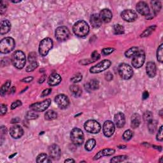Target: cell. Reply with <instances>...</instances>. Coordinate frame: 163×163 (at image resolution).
<instances>
[{
	"mask_svg": "<svg viewBox=\"0 0 163 163\" xmlns=\"http://www.w3.org/2000/svg\"><path fill=\"white\" fill-rule=\"evenodd\" d=\"M90 22L92 26L94 28H98L101 26L102 21L100 19L99 15L98 14H93L92 15L90 19Z\"/></svg>",
	"mask_w": 163,
	"mask_h": 163,
	"instance_id": "603a6c76",
	"label": "cell"
},
{
	"mask_svg": "<svg viewBox=\"0 0 163 163\" xmlns=\"http://www.w3.org/2000/svg\"><path fill=\"white\" fill-rule=\"evenodd\" d=\"M118 72L121 78L125 80L130 79L133 75V68L126 63H122L118 66Z\"/></svg>",
	"mask_w": 163,
	"mask_h": 163,
	"instance_id": "5b68a950",
	"label": "cell"
},
{
	"mask_svg": "<svg viewBox=\"0 0 163 163\" xmlns=\"http://www.w3.org/2000/svg\"><path fill=\"white\" fill-rule=\"evenodd\" d=\"M38 66V64L36 62H32V63H29V64L26 68V72H31L34 71Z\"/></svg>",
	"mask_w": 163,
	"mask_h": 163,
	"instance_id": "b9f144b4",
	"label": "cell"
},
{
	"mask_svg": "<svg viewBox=\"0 0 163 163\" xmlns=\"http://www.w3.org/2000/svg\"><path fill=\"white\" fill-rule=\"evenodd\" d=\"M146 72L148 76L150 77V78H154V77L156 76L157 68H156V65L154 62L150 61L147 64Z\"/></svg>",
	"mask_w": 163,
	"mask_h": 163,
	"instance_id": "7402d4cb",
	"label": "cell"
},
{
	"mask_svg": "<svg viewBox=\"0 0 163 163\" xmlns=\"http://www.w3.org/2000/svg\"><path fill=\"white\" fill-rule=\"evenodd\" d=\"M28 60L29 63H32V62H36L37 60V54L35 52H31L29 54Z\"/></svg>",
	"mask_w": 163,
	"mask_h": 163,
	"instance_id": "7dc6e473",
	"label": "cell"
},
{
	"mask_svg": "<svg viewBox=\"0 0 163 163\" xmlns=\"http://www.w3.org/2000/svg\"><path fill=\"white\" fill-rule=\"evenodd\" d=\"M49 152L50 158L54 160H58L61 156V150L57 145L53 144L49 147Z\"/></svg>",
	"mask_w": 163,
	"mask_h": 163,
	"instance_id": "5bb4252c",
	"label": "cell"
},
{
	"mask_svg": "<svg viewBox=\"0 0 163 163\" xmlns=\"http://www.w3.org/2000/svg\"><path fill=\"white\" fill-rule=\"evenodd\" d=\"M16 154H17V153H16V154H13V155H11V156H10V157H9V158L10 159V158H13V157H14V156H16Z\"/></svg>",
	"mask_w": 163,
	"mask_h": 163,
	"instance_id": "e7e4bbea",
	"label": "cell"
},
{
	"mask_svg": "<svg viewBox=\"0 0 163 163\" xmlns=\"http://www.w3.org/2000/svg\"><path fill=\"white\" fill-rule=\"evenodd\" d=\"M138 48L136 47H133L129 49L128 50H127L125 52V55L126 57H133L134 56L137 54V52H138Z\"/></svg>",
	"mask_w": 163,
	"mask_h": 163,
	"instance_id": "4316f807",
	"label": "cell"
},
{
	"mask_svg": "<svg viewBox=\"0 0 163 163\" xmlns=\"http://www.w3.org/2000/svg\"><path fill=\"white\" fill-rule=\"evenodd\" d=\"M151 5L154 14H158L161 9V3L159 1H151Z\"/></svg>",
	"mask_w": 163,
	"mask_h": 163,
	"instance_id": "83f0119b",
	"label": "cell"
},
{
	"mask_svg": "<svg viewBox=\"0 0 163 163\" xmlns=\"http://www.w3.org/2000/svg\"><path fill=\"white\" fill-rule=\"evenodd\" d=\"M11 29V23L8 20H2L1 22V34H5L8 33Z\"/></svg>",
	"mask_w": 163,
	"mask_h": 163,
	"instance_id": "cb8c5ba5",
	"label": "cell"
},
{
	"mask_svg": "<svg viewBox=\"0 0 163 163\" xmlns=\"http://www.w3.org/2000/svg\"><path fill=\"white\" fill-rule=\"evenodd\" d=\"M121 17L127 22H134L138 18V15L134 10H125L121 13Z\"/></svg>",
	"mask_w": 163,
	"mask_h": 163,
	"instance_id": "4fadbf2b",
	"label": "cell"
},
{
	"mask_svg": "<svg viewBox=\"0 0 163 163\" xmlns=\"http://www.w3.org/2000/svg\"><path fill=\"white\" fill-rule=\"evenodd\" d=\"M57 117V114L53 110H49L45 114V118L47 120H53Z\"/></svg>",
	"mask_w": 163,
	"mask_h": 163,
	"instance_id": "4dcf8cb0",
	"label": "cell"
},
{
	"mask_svg": "<svg viewBox=\"0 0 163 163\" xmlns=\"http://www.w3.org/2000/svg\"><path fill=\"white\" fill-rule=\"evenodd\" d=\"M62 78L61 76L57 73H54L50 75L48 79V84L50 86H55L61 83Z\"/></svg>",
	"mask_w": 163,
	"mask_h": 163,
	"instance_id": "ffe728a7",
	"label": "cell"
},
{
	"mask_svg": "<svg viewBox=\"0 0 163 163\" xmlns=\"http://www.w3.org/2000/svg\"><path fill=\"white\" fill-rule=\"evenodd\" d=\"M149 93H148L147 91H145L143 93V94H142V99H146L148 98V97H149Z\"/></svg>",
	"mask_w": 163,
	"mask_h": 163,
	"instance_id": "11a10c76",
	"label": "cell"
},
{
	"mask_svg": "<svg viewBox=\"0 0 163 163\" xmlns=\"http://www.w3.org/2000/svg\"><path fill=\"white\" fill-rule=\"evenodd\" d=\"M82 80V75L80 73H76L74 75L73 77L71 78V81L73 83H77L80 82Z\"/></svg>",
	"mask_w": 163,
	"mask_h": 163,
	"instance_id": "7bdbcfd3",
	"label": "cell"
},
{
	"mask_svg": "<svg viewBox=\"0 0 163 163\" xmlns=\"http://www.w3.org/2000/svg\"><path fill=\"white\" fill-rule=\"evenodd\" d=\"M73 31L77 37H84L87 36L89 32V26L84 20H79L74 24Z\"/></svg>",
	"mask_w": 163,
	"mask_h": 163,
	"instance_id": "6da1fadb",
	"label": "cell"
},
{
	"mask_svg": "<svg viewBox=\"0 0 163 163\" xmlns=\"http://www.w3.org/2000/svg\"><path fill=\"white\" fill-rule=\"evenodd\" d=\"M53 47V41L50 38H44L41 41L39 45L40 54L42 56H46Z\"/></svg>",
	"mask_w": 163,
	"mask_h": 163,
	"instance_id": "8992f818",
	"label": "cell"
},
{
	"mask_svg": "<svg viewBox=\"0 0 163 163\" xmlns=\"http://www.w3.org/2000/svg\"><path fill=\"white\" fill-rule=\"evenodd\" d=\"M157 127H158V122L155 120L152 119L148 122V129L150 133H154L155 132Z\"/></svg>",
	"mask_w": 163,
	"mask_h": 163,
	"instance_id": "1f68e13d",
	"label": "cell"
},
{
	"mask_svg": "<svg viewBox=\"0 0 163 163\" xmlns=\"http://www.w3.org/2000/svg\"><path fill=\"white\" fill-rule=\"evenodd\" d=\"M114 34H122L124 32V28L120 24H116L113 28Z\"/></svg>",
	"mask_w": 163,
	"mask_h": 163,
	"instance_id": "d590c367",
	"label": "cell"
},
{
	"mask_svg": "<svg viewBox=\"0 0 163 163\" xmlns=\"http://www.w3.org/2000/svg\"><path fill=\"white\" fill-rule=\"evenodd\" d=\"M21 105H22L21 101H19V100H17V101H16L13 102L12 104H11V109L14 110L15 108H16L17 107H18V106H20Z\"/></svg>",
	"mask_w": 163,
	"mask_h": 163,
	"instance_id": "681fc988",
	"label": "cell"
},
{
	"mask_svg": "<svg viewBox=\"0 0 163 163\" xmlns=\"http://www.w3.org/2000/svg\"><path fill=\"white\" fill-rule=\"evenodd\" d=\"M136 10L142 16H149L150 15V9L148 5L144 1H140L136 5Z\"/></svg>",
	"mask_w": 163,
	"mask_h": 163,
	"instance_id": "2e32d148",
	"label": "cell"
},
{
	"mask_svg": "<svg viewBox=\"0 0 163 163\" xmlns=\"http://www.w3.org/2000/svg\"><path fill=\"white\" fill-rule=\"evenodd\" d=\"M10 85H11V81L8 80L2 85V87L1 88V91H0L1 96H3L4 94L8 91V90L9 89Z\"/></svg>",
	"mask_w": 163,
	"mask_h": 163,
	"instance_id": "8d00e7d4",
	"label": "cell"
},
{
	"mask_svg": "<svg viewBox=\"0 0 163 163\" xmlns=\"http://www.w3.org/2000/svg\"><path fill=\"white\" fill-rule=\"evenodd\" d=\"M7 112V105H5L4 104L1 105V115H5Z\"/></svg>",
	"mask_w": 163,
	"mask_h": 163,
	"instance_id": "816d5d0a",
	"label": "cell"
},
{
	"mask_svg": "<svg viewBox=\"0 0 163 163\" xmlns=\"http://www.w3.org/2000/svg\"><path fill=\"white\" fill-rule=\"evenodd\" d=\"M55 37L59 41H63L68 40L70 37V32L66 26H60L55 30Z\"/></svg>",
	"mask_w": 163,
	"mask_h": 163,
	"instance_id": "9c48e42d",
	"label": "cell"
},
{
	"mask_svg": "<svg viewBox=\"0 0 163 163\" xmlns=\"http://www.w3.org/2000/svg\"><path fill=\"white\" fill-rule=\"evenodd\" d=\"M162 132H163V130H162V126L160 127L159 129L158 130V134H157V140H158L159 141H161L163 140V135H162Z\"/></svg>",
	"mask_w": 163,
	"mask_h": 163,
	"instance_id": "c3c4849f",
	"label": "cell"
},
{
	"mask_svg": "<svg viewBox=\"0 0 163 163\" xmlns=\"http://www.w3.org/2000/svg\"><path fill=\"white\" fill-rule=\"evenodd\" d=\"M55 102L61 109L66 108L70 105V100L64 94H59L55 98Z\"/></svg>",
	"mask_w": 163,
	"mask_h": 163,
	"instance_id": "7c38bea8",
	"label": "cell"
},
{
	"mask_svg": "<svg viewBox=\"0 0 163 163\" xmlns=\"http://www.w3.org/2000/svg\"><path fill=\"white\" fill-rule=\"evenodd\" d=\"M126 147V146H125V145H121V146H118V148H119V149H125Z\"/></svg>",
	"mask_w": 163,
	"mask_h": 163,
	"instance_id": "6125c7cd",
	"label": "cell"
},
{
	"mask_svg": "<svg viewBox=\"0 0 163 163\" xmlns=\"http://www.w3.org/2000/svg\"><path fill=\"white\" fill-rule=\"evenodd\" d=\"M111 61L108 59H105L101 62H100L98 64H97L95 66L91 67L90 68V72L91 73H99L103 72L110 66Z\"/></svg>",
	"mask_w": 163,
	"mask_h": 163,
	"instance_id": "ba28073f",
	"label": "cell"
},
{
	"mask_svg": "<svg viewBox=\"0 0 163 163\" xmlns=\"http://www.w3.org/2000/svg\"><path fill=\"white\" fill-rule=\"evenodd\" d=\"M37 162L38 163L41 162H51V160L49 159L48 156L45 153H41L38 156L37 158Z\"/></svg>",
	"mask_w": 163,
	"mask_h": 163,
	"instance_id": "f1b7e54d",
	"label": "cell"
},
{
	"mask_svg": "<svg viewBox=\"0 0 163 163\" xmlns=\"http://www.w3.org/2000/svg\"><path fill=\"white\" fill-rule=\"evenodd\" d=\"M71 140H72L73 143L76 146L82 145L84 141V136L82 131L79 128H74L72 130L70 134Z\"/></svg>",
	"mask_w": 163,
	"mask_h": 163,
	"instance_id": "277c9868",
	"label": "cell"
},
{
	"mask_svg": "<svg viewBox=\"0 0 163 163\" xmlns=\"http://www.w3.org/2000/svg\"><path fill=\"white\" fill-rule=\"evenodd\" d=\"M112 16H113V15H112V11L109 9L105 8V9H103L100 11V19L102 22L105 23H107L110 21L112 19Z\"/></svg>",
	"mask_w": 163,
	"mask_h": 163,
	"instance_id": "d6986e66",
	"label": "cell"
},
{
	"mask_svg": "<svg viewBox=\"0 0 163 163\" xmlns=\"http://www.w3.org/2000/svg\"><path fill=\"white\" fill-rule=\"evenodd\" d=\"M105 79L107 81H111L113 79V75L110 72H107L105 74Z\"/></svg>",
	"mask_w": 163,
	"mask_h": 163,
	"instance_id": "f5cc1de1",
	"label": "cell"
},
{
	"mask_svg": "<svg viewBox=\"0 0 163 163\" xmlns=\"http://www.w3.org/2000/svg\"><path fill=\"white\" fill-rule=\"evenodd\" d=\"M115 51V49L113 48H105L102 50L101 53L103 55H108L112 54Z\"/></svg>",
	"mask_w": 163,
	"mask_h": 163,
	"instance_id": "f6af8a7d",
	"label": "cell"
},
{
	"mask_svg": "<svg viewBox=\"0 0 163 163\" xmlns=\"http://www.w3.org/2000/svg\"><path fill=\"white\" fill-rule=\"evenodd\" d=\"M32 80H33V77L28 76V77H26V78H23L21 81L23 82H31Z\"/></svg>",
	"mask_w": 163,
	"mask_h": 163,
	"instance_id": "db71d44e",
	"label": "cell"
},
{
	"mask_svg": "<svg viewBox=\"0 0 163 163\" xmlns=\"http://www.w3.org/2000/svg\"><path fill=\"white\" fill-rule=\"evenodd\" d=\"M51 104V100L50 99H47L41 102H38L33 103L30 105L31 110L36 112H41L45 111L46 109L49 108V106Z\"/></svg>",
	"mask_w": 163,
	"mask_h": 163,
	"instance_id": "30bf717a",
	"label": "cell"
},
{
	"mask_svg": "<svg viewBox=\"0 0 163 163\" xmlns=\"http://www.w3.org/2000/svg\"><path fill=\"white\" fill-rule=\"evenodd\" d=\"M38 117V114L36 112H34L33 110L28 112L26 114V118L29 120L36 119V118H37Z\"/></svg>",
	"mask_w": 163,
	"mask_h": 163,
	"instance_id": "836d02e7",
	"label": "cell"
},
{
	"mask_svg": "<svg viewBox=\"0 0 163 163\" xmlns=\"http://www.w3.org/2000/svg\"><path fill=\"white\" fill-rule=\"evenodd\" d=\"M84 128L85 131L88 133L96 134L101 130V125L96 120H89L84 124Z\"/></svg>",
	"mask_w": 163,
	"mask_h": 163,
	"instance_id": "52a82bcc",
	"label": "cell"
},
{
	"mask_svg": "<svg viewBox=\"0 0 163 163\" xmlns=\"http://www.w3.org/2000/svg\"><path fill=\"white\" fill-rule=\"evenodd\" d=\"M1 131L2 133H3V134H6V133H7V129H6V127L2 126L1 127Z\"/></svg>",
	"mask_w": 163,
	"mask_h": 163,
	"instance_id": "680465c9",
	"label": "cell"
},
{
	"mask_svg": "<svg viewBox=\"0 0 163 163\" xmlns=\"http://www.w3.org/2000/svg\"><path fill=\"white\" fill-rule=\"evenodd\" d=\"M87 89L89 90H96L99 87V82L96 79H93L87 84Z\"/></svg>",
	"mask_w": 163,
	"mask_h": 163,
	"instance_id": "f546056e",
	"label": "cell"
},
{
	"mask_svg": "<svg viewBox=\"0 0 163 163\" xmlns=\"http://www.w3.org/2000/svg\"><path fill=\"white\" fill-rule=\"evenodd\" d=\"M156 29V26H152L148 28L147 29H145V30L142 32V34L140 35L141 37H149V35L152 33V32L155 30Z\"/></svg>",
	"mask_w": 163,
	"mask_h": 163,
	"instance_id": "e575fe53",
	"label": "cell"
},
{
	"mask_svg": "<svg viewBox=\"0 0 163 163\" xmlns=\"http://www.w3.org/2000/svg\"><path fill=\"white\" fill-rule=\"evenodd\" d=\"M52 92V89H45L41 93V97H45L49 95V94L51 93Z\"/></svg>",
	"mask_w": 163,
	"mask_h": 163,
	"instance_id": "f907efd6",
	"label": "cell"
},
{
	"mask_svg": "<svg viewBox=\"0 0 163 163\" xmlns=\"http://www.w3.org/2000/svg\"><path fill=\"white\" fill-rule=\"evenodd\" d=\"M141 123V118L140 115L138 114H135L131 117V126L133 128L136 129L140 126Z\"/></svg>",
	"mask_w": 163,
	"mask_h": 163,
	"instance_id": "d4e9b609",
	"label": "cell"
},
{
	"mask_svg": "<svg viewBox=\"0 0 163 163\" xmlns=\"http://www.w3.org/2000/svg\"><path fill=\"white\" fill-rule=\"evenodd\" d=\"M133 136V132L131 130H126V131L123 134V139L125 141H127L131 139Z\"/></svg>",
	"mask_w": 163,
	"mask_h": 163,
	"instance_id": "60d3db41",
	"label": "cell"
},
{
	"mask_svg": "<svg viewBox=\"0 0 163 163\" xmlns=\"http://www.w3.org/2000/svg\"><path fill=\"white\" fill-rule=\"evenodd\" d=\"M16 88H15V87H13L11 89H10V91H11V93H14L15 92H16Z\"/></svg>",
	"mask_w": 163,
	"mask_h": 163,
	"instance_id": "94428289",
	"label": "cell"
},
{
	"mask_svg": "<svg viewBox=\"0 0 163 163\" xmlns=\"http://www.w3.org/2000/svg\"><path fill=\"white\" fill-rule=\"evenodd\" d=\"M145 61V54L143 50H138L134 57H133L132 65L135 68H140L143 66Z\"/></svg>",
	"mask_w": 163,
	"mask_h": 163,
	"instance_id": "8fae6325",
	"label": "cell"
},
{
	"mask_svg": "<svg viewBox=\"0 0 163 163\" xmlns=\"http://www.w3.org/2000/svg\"><path fill=\"white\" fill-rule=\"evenodd\" d=\"M152 117H153V115L152 114V112L150 111L145 112L143 115V118L144 120L147 122H149L151 120H152Z\"/></svg>",
	"mask_w": 163,
	"mask_h": 163,
	"instance_id": "ab89813d",
	"label": "cell"
},
{
	"mask_svg": "<svg viewBox=\"0 0 163 163\" xmlns=\"http://www.w3.org/2000/svg\"><path fill=\"white\" fill-rule=\"evenodd\" d=\"M10 134L13 138L19 139L21 138L24 134L23 129L19 125H14L10 128Z\"/></svg>",
	"mask_w": 163,
	"mask_h": 163,
	"instance_id": "e0dca14e",
	"label": "cell"
},
{
	"mask_svg": "<svg viewBox=\"0 0 163 163\" xmlns=\"http://www.w3.org/2000/svg\"><path fill=\"white\" fill-rule=\"evenodd\" d=\"M96 142L94 139H90V140L87 141L85 145V150L87 151H91L94 149V147L96 146Z\"/></svg>",
	"mask_w": 163,
	"mask_h": 163,
	"instance_id": "d6a6232c",
	"label": "cell"
},
{
	"mask_svg": "<svg viewBox=\"0 0 163 163\" xmlns=\"http://www.w3.org/2000/svg\"><path fill=\"white\" fill-rule=\"evenodd\" d=\"M115 152V150L113 149H103L101 150H100L99 152L97 153L96 155L94 157V160L96 161V160L99 159L100 158H103L104 156H110L113 155V154Z\"/></svg>",
	"mask_w": 163,
	"mask_h": 163,
	"instance_id": "44dd1931",
	"label": "cell"
},
{
	"mask_svg": "<svg viewBox=\"0 0 163 163\" xmlns=\"http://www.w3.org/2000/svg\"><path fill=\"white\" fill-rule=\"evenodd\" d=\"M45 80V75H43L42 76H41V78H40L39 80H38V82L39 83H43Z\"/></svg>",
	"mask_w": 163,
	"mask_h": 163,
	"instance_id": "6f0895ef",
	"label": "cell"
},
{
	"mask_svg": "<svg viewBox=\"0 0 163 163\" xmlns=\"http://www.w3.org/2000/svg\"><path fill=\"white\" fill-rule=\"evenodd\" d=\"M19 120H20V119L18 117H16V118H13L12 120H11V123H17V122H19Z\"/></svg>",
	"mask_w": 163,
	"mask_h": 163,
	"instance_id": "9f6ffc18",
	"label": "cell"
},
{
	"mask_svg": "<svg viewBox=\"0 0 163 163\" xmlns=\"http://www.w3.org/2000/svg\"><path fill=\"white\" fill-rule=\"evenodd\" d=\"M114 122L118 128H122L126 123L125 115L122 112H118L114 116Z\"/></svg>",
	"mask_w": 163,
	"mask_h": 163,
	"instance_id": "ac0fdd59",
	"label": "cell"
},
{
	"mask_svg": "<svg viewBox=\"0 0 163 163\" xmlns=\"http://www.w3.org/2000/svg\"><path fill=\"white\" fill-rule=\"evenodd\" d=\"M64 162H75V161H74L73 159H66V160H65L64 161Z\"/></svg>",
	"mask_w": 163,
	"mask_h": 163,
	"instance_id": "91938a15",
	"label": "cell"
},
{
	"mask_svg": "<svg viewBox=\"0 0 163 163\" xmlns=\"http://www.w3.org/2000/svg\"><path fill=\"white\" fill-rule=\"evenodd\" d=\"M15 45H16V43L12 38H5L0 43V51L2 54H8L12 51Z\"/></svg>",
	"mask_w": 163,
	"mask_h": 163,
	"instance_id": "3957f363",
	"label": "cell"
},
{
	"mask_svg": "<svg viewBox=\"0 0 163 163\" xmlns=\"http://www.w3.org/2000/svg\"><path fill=\"white\" fill-rule=\"evenodd\" d=\"M157 59H158V61H159L160 63H162V59H163V45L161 44L160 45L158 50H157Z\"/></svg>",
	"mask_w": 163,
	"mask_h": 163,
	"instance_id": "74e56055",
	"label": "cell"
},
{
	"mask_svg": "<svg viewBox=\"0 0 163 163\" xmlns=\"http://www.w3.org/2000/svg\"><path fill=\"white\" fill-rule=\"evenodd\" d=\"M127 158V156H118L114 157L110 160L111 162L113 163H117V162H121L125 161V160Z\"/></svg>",
	"mask_w": 163,
	"mask_h": 163,
	"instance_id": "f35d334b",
	"label": "cell"
},
{
	"mask_svg": "<svg viewBox=\"0 0 163 163\" xmlns=\"http://www.w3.org/2000/svg\"><path fill=\"white\" fill-rule=\"evenodd\" d=\"M100 58V55L99 54V53L97 52L96 50L92 53L91 54V61L92 62H94L96 61H97Z\"/></svg>",
	"mask_w": 163,
	"mask_h": 163,
	"instance_id": "bcb514c9",
	"label": "cell"
},
{
	"mask_svg": "<svg viewBox=\"0 0 163 163\" xmlns=\"http://www.w3.org/2000/svg\"><path fill=\"white\" fill-rule=\"evenodd\" d=\"M7 7L8 4L7 2L4 1H2L1 2V5H0V13H1V14H3L5 12L6 10H7Z\"/></svg>",
	"mask_w": 163,
	"mask_h": 163,
	"instance_id": "ee69618b",
	"label": "cell"
},
{
	"mask_svg": "<svg viewBox=\"0 0 163 163\" xmlns=\"http://www.w3.org/2000/svg\"><path fill=\"white\" fill-rule=\"evenodd\" d=\"M103 133L106 137H110L115 132L114 124L110 120H107L104 123L103 128Z\"/></svg>",
	"mask_w": 163,
	"mask_h": 163,
	"instance_id": "9a60e30c",
	"label": "cell"
},
{
	"mask_svg": "<svg viewBox=\"0 0 163 163\" xmlns=\"http://www.w3.org/2000/svg\"><path fill=\"white\" fill-rule=\"evenodd\" d=\"M20 2H21V1H12V3H17Z\"/></svg>",
	"mask_w": 163,
	"mask_h": 163,
	"instance_id": "be15d7a7",
	"label": "cell"
},
{
	"mask_svg": "<svg viewBox=\"0 0 163 163\" xmlns=\"http://www.w3.org/2000/svg\"><path fill=\"white\" fill-rule=\"evenodd\" d=\"M70 90L71 93H72L73 95L75 97H79L81 96L82 91V89L80 87V86L75 84H73L72 85H71L70 87Z\"/></svg>",
	"mask_w": 163,
	"mask_h": 163,
	"instance_id": "484cf974",
	"label": "cell"
},
{
	"mask_svg": "<svg viewBox=\"0 0 163 163\" xmlns=\"http://www.w3.org/2000/svg\"><path fill=\"white\" fill-rule=\"evenodd\" d=\"M26 55L21 50H17L11 56V63L14 66L19 70L22 69L26 64Z\"/></svg>",
	"mask_w": 163,
	"mask_h": 163,
	"instance_id": "7a4b0ae2",
	"label": "cell"
}]
</instances>
